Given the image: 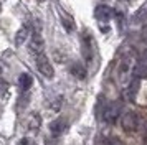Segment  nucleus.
<instances>
[{
  "instance_id": "f8f14e48",
  "label": "nucleus",
  "mask_w": 147,
  "mask_h": 145,
  "mask_svg": "<svg viewBox=\"0 0 147 145\" xmlns=\"http://www.w3.org/2000/svg\"><path fill=\"white\" fill-rule=\"evenodd\" d=\"M83 50H84V58L88 59V61H91V40L88 38V36H84L83 38Z\"/></svg>"
},
{
  "instance_id": "f257e3e1",
  "label": "nucleus",
  "mask_w": 147,
  "mask_h": 145,
  "mask_svg": "<svg viewBox=\"0 0 147 145\" xmlns=\"http://www.w3.org/2000/svg\"><path fill=\"white\" fill-rule=\"evenodd\" d=\"M134 63L132 61V56L131 54H124L122 58L119 59L117 63V68H116V79L121 86L126 87L131 81H132V76H134Z\"/></svg>"
},
{
  "instance_id": "2eb2a0df",
  "label": "nucleus",
  "mask_w": 147,
  "mask_h": 145,
  "mask_svg": "<svg viewBox=\"0 0 147 145\" xmlns=\"http://www.w3.org/2000/svg\"><path fill=\"white\" fill-rule=\"evenodd\" d=\"M102 145H124V144L121 142L119 138H107V140L102 142Z\"/></svg>"
},
{
  "instance_id": "0eeeda50",
  "label": "nucleus",
  "mask_w": 147,
  "mask_h": 145,
  "mask_svg": "<svg viewBox=\"0 0 147 145\" xmlns=\"http://www.w3.org/2000/svg\"><path fill=\"white\" fill-rule=\"evenodd\" d=\"M134 76L136 78H146L147 79V58H142L134 64Z\"/></svg>"
},
{
  "instance_id": "9b49d317",
  "label": "nucleus",
  "mask_w": 147,
  "mask_h": 145,
  "mask_svg": "<svg viewBox=\"0 0 147 145\" xmlns=\"http://www.w3.org/2000/svg\"><path fill=\"white\" fill-rule=\"evenodd\" d=\"M28 35H30L28 26H23V28H20V30H18V33H17V38H15V43H17V46H20L23 41H27Z\"/></svg>"
},
{
  "instance_id": "ddd939ff",
  "label": "nucleus",
  "mask_w": 147,
  "mask_h": 145,
  "mask_svg": "<svg viewBox=\"0 0 147 145\" xmlns=\"http://www.w3.org/2000/svg\"><path fill=\"white\" fill-rule=\"evenodd\" d=\"M61 21H63V26L66 28L68 32H73L74 30V25H73V20L71 18H66L65 15H61Z\"/></svg>"
},
{
  "instance_id": "f03ea898",
  "label": "nucleus",
  "mask_w": 147,
  "mask_h": 145,
  "mask_svg": "<svg viewBox=\"0 0 147 145\" xmlns=\"http://www.w3.org/2000/svg\"><path fill=\"white\" fill-rule=\"evenodd\" d=\"M121 112H122V105H121L119 101H111V102H107V104L102 107V114H101L102 122H106V124H114V122L119 119Z\"/></svg>"
},
{
  "instance_id": "f3484780",
  "label": "nucleus",
  "mask_w": 147,
  "mask_h": 145,
  "mask_svg": "<svg viewBox=\"0 0 147 145\" xmlns=\"http://www.w3.org/2000/svg\"><path fill=\"white\" fill-rule=\"evenodd\" d=\"M38 2H45V0H38Z\"/></svg>"
},
{
  "instance_id": "4468645a",
  "label": "nucleus",
  "mask_w": 147,
  "mask_h": 145,
  "mask_svg": "<svg viewBox=\"0 0 147 145\" xmlns=\"http://www.w3.org/2000/svg\"><path fill=\"white\" fill-rule=\"evenodd\" d=\"M7 89H8L7 81H3V79L0 78V97H3V96L7 94Z\"/></svg>"
},
{
  "instance_id": "1a4fd4ad",
  "label": "nucleus",
  "mask_w": 147,
  "mask_h": 145,
  "mask_svg": "<svg viewBox=\"0 0 147 145\" xmlns=\"http://www.w3.org/2000/svg\"><path fill=\"white\" fill-rule=\"evenodd\" d=\"M32 84H33V79H32V76H30L28 72L20 74V78H18V86H20L22 91H28V89L32 87Z\"/></svg>"
},
{
  "instance_id": "20e7f679",
  "label": "nucleus",
  "mask_w": 147,
  "mask_h": 145,
  "mask_svg": "<svg viewBox=\"0 0 147 145\" xmlns=\"http://www.w3.org/2000/svg\"><path fill=\"white\" fill-rule=\"evenodd\" d=\"M35 64H36V69L45 76V78L51 79L53 78V66H51V63H50V59H48V56L45 54V51L43 53H38V54H35Z\"/></svg>"
},
{
  "instance_id": "7ed1b4c3",
  "label": "nucleus",
  "mask_w": 147,
  "mask_h": 145,
  "mask_svg": "<svg viewBox=\"0 0 147 145\" xmlns=\"http://www.w3.org/2000/svg\"><path fill=\"white\" fill-rule=\"evenodd\" d=\"M139 124H140V117L137 115V112L134 111H127L121 115V127L124 132H129L132 134L139 129Z\"/></svg>"
},
{
  "instance_id": "6e6552de",
  "label": "nucleus",
  "mask_w": 147,
  "mask_h": 145,
  "mask_svg": "<svg viewBox=\"0 0 147 145\" xmlns=\"http://www.w3.org/2000/svg\"><path fill=\"white\" fill-rule=\"evenodd\" d=\"M65 129H66V120L65 119H56L50 124V130H51L53 135H61L65 132Z\"/></svg>"
},
{
  "instance_id": "dca6fc26",
  "label": "nucleus",
  "mask_w": 147,
  "mask_h": 145,
  "mask_svg": "<svg viewBox=\"0 0 147 145\" xmlns=\"http://www.w3.org/2000/svg\"><path fill=\"white\" fill-rule=\"evenodd\" d=\"M17 145H33V142H32L30 138H22V140H20Z\"/></svg>"
},
{
  "instance_id": "9d476101",
  "label": "nucleus",
  "mask_w": 147,
  "mask_h": 145,
  "mask_svg": "<svg viewBox=\"0 0 147 145\" xmlns=\"http://www.w3.org/2000/svg\"><path fill=\"white\" fill-rule=\"evenodd\" d=\"M71 74L76 76L78 79H84L86 78V68L80 63H74V64H71Z\"/></svg>"
},
{
  "instance_id": "39448f33",
  "label": "nucleus",
  "mask_w": 147,
  "mask_h": 145,
  "mask_svg": "<svg viewBox=\"0 0 147 145\" xmlns=\"http://www.w3.org/2000/svg\"><path fill=\"white\" fill-rule=\"evenodd\" d=\"M43 48H45V43H43V38H41V33L35 32L32 35V40H30V51L35 56L38 53H43Z\"/></svg>"
},
{
  "instance_id": "423d86ee",
  "label": "nucleus",
  "mask_w": 147,
  "mask_h": 145,
  "mask_svg": "<svg viewBox=\"0 0 147 145\" xmlns=\"http://www.w3.org/2000/svg\"><path fill=\"white\" fill-rule=\"evenodd\" d=\"M94 17L99 20V21L106 23V21H109L111 17H113V10H111L109 7H106V5H98L96 10H94Z\"/></svg>"
}]
</instances>
